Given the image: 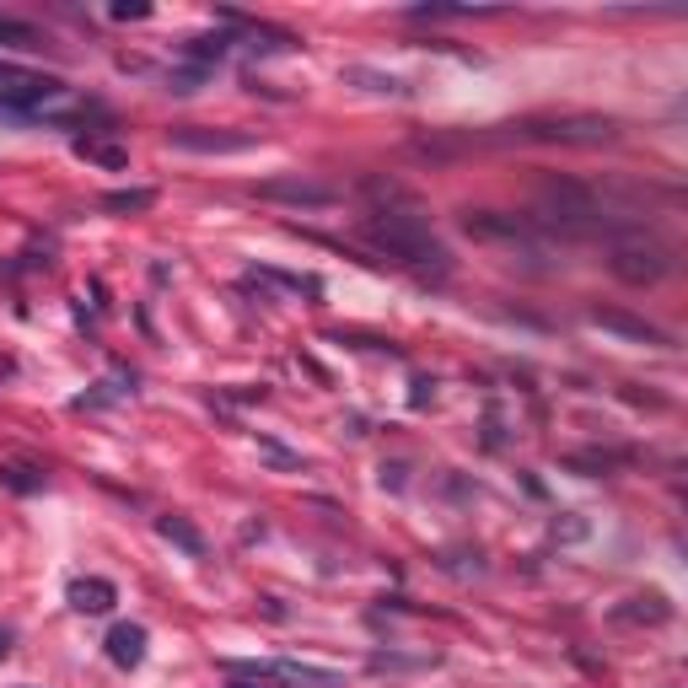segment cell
Returning <instances> with one entry per match:
<instances>
[{"mask_svg":"<svg viewBox=\"0 0 688 688\" xmlns=\"http://www.w3.org/2000/svg\"><path fill=\"white\" fill-rule=\"evenodd\" d=\"M608 269L619 275L624 285H656L672 269V253L662 248L656 237H645V232H629L613 242V258H608Z\"/></svg>","mask_w":688,"mask_h":688,"instance_id":"3957f363","label":"cell"},{"mask_svg":"<svg viewBox=\"0 0 688 688\" xmlns=\"http://www.w3.org/2000/svg\"><path fill=\"white\" fill-rule=\"evenodd\" d=\"M70 602H76V613H108L119 602V586L103 576H81V581H70Z\"/></svg>","mask_w":688,"mask_h":688,"instance_id":"8fae6325","label":"cell"},{"mask_svg":"<svg viewBox=\"0 0 688 688\" xmlns=\"http://www.w3.org/2000/svg\"><path fill=\"white\" fill-rule=\"evenodd\" d=\"M76 151L86 156V162H97V167H108V172H119V167L129 162V156H124L119 146H108V140H86V135L76 140Z\"/></svg>","mask_w":688,"mask_h":688,"instance_id":"9a60e30c","label":"cell"},{"mask_svg":"<svg viewBox=\"0 0 688 688\" xmlns=\"http://www.w3.org/2000/svg\"><path fill=\"white\" fill-rule=\"evenodd\" d=\"M0 484L17 495H33V490H43V473L27 468V463H0Z\"/></svg>","mask_w":688,"mask_h":688,"instance_id":"5bb4252c","label":"cell"},{"mask_svg":"<svg viewBox=\"0 0 688 688\" xmlns=\"http://www.w3.org/2000/svg\"><path fill=\"white\" fill-rule=\"evenodd\" d=\"M156 533H162L167 543H178V549L189 554V559H205V554H210L205 538H199V527L189 522V516H162V522H156Z\"/></svg>","mask_w":688,"mask_h":688,"instance_id":"7c38bea8","label":"cell"},{"mask_svg":"<svg viewBox=\"0 0 688 688\" xmlns=\"http://www.w3.org/2000/svg\"><path fill=\"white\" fill-rule=\"evenodd\" d=\"M11 656V629H0V662Z\"/></svg>","mask_w":688,"mask_h":688,"instance_id":"ffe728a7","label":"cell"},{"mask_svg":"<svg viewBox=\"0 0 688 688\" xmlns=\"http://www.w3.org/2000/svg\"><path fill=\"white\" fill-rule=\"evenodd\" d=\"M226 688H275V678H253V683H248V678H232Z\"/></svg>","mask_w":688,"mask_h":688,"instance_id":"d6986e66","label":"cell"},{"mask_svg":"<svg viewBox=\"0 0 688 688\" xmlns=\"http://www.w3.org/2000/svg\"><path fill=\"white\" fill-rule=\"evenodd\" d=\"M436 656H371V672H409V667H430Z\"/></svg>","mask_w":688,"mask_h":688,"instance_id":"e0dca14e","label":"cell"},{"mask_svg":"<svg viewBox=\"0 0 688 688\" xmlns=\"http://www.w3.org/2000/svg\"><path fill=\"white\" fill-rule=\"evenodd\" d=\"M0 38H6V43H22V49H33V43H38L33 27H27V22H11V17H0Z\"/></svg>","mask_w":688,"mask_h":688,"instance_id":"ac0fdd59","label":"cell"},{"mask_svg":"<svg viewBox=\"0 0 688 688\" xmlns=\"http://www.w3.org/2000/svg\"><path fill=\"white\" fill-rule=\"evenodd\" d=\"M172 151H189V156H237V151H253L258 135L248 129H199V124H183L167 135Z\"/></svg>","mask_w":688,"mask_h":688,"instance_id":"5b68a950","label":"cell"},{"mask_svg":"<svg viewBox=\"0 0 688 688\" xmlns=\"http://www.w3.org/2000/svg\"><path fill=\"white\" fill-rule=\"evenodd\" d=\"M151 189H119V194H108L103 199V210H151Z\"/></svg>","mask_w":688,"mask_h":688,"instance_id":"2e32d148","label":"cell"},{"mask_svg":"<svg viewBox=\"0 0 688 688\" xmlns=\"http://www.w3.org/2000/svg\"><path fill=\"white\" fill-rule=\"evenodd\" d=\"M108 662L124 667V672L146 662V629L140 624H113L108 629Z\"/></svg>","mask_w":688,"mask_h":688,"instance_id":"9c48e42d","label":"cell"},{"mask_svg":"<svg viewBox=\"0 0 688 688\" xmlns=\"http://www.w3.org/2000/svg\"><path fill=\"white\" fill-rule=\"evenodd\" d=\"M258 199H269V205H307V210H323V205H334L339 189H328V183H312V178H264L253 189Z\"/></svg>","mask_w":688,"mask_h":688,"instance_id":"ba28073f","label":"cell"},{"mask_svg":"<svg viewBox=\"0 0 688 688\" xmlns=\"http://www.w3.org/2000/svg\"><path fill=\"white\" fill-rule=\"evenodd\" d=\"M538 226H549V232L581 242V237H629L619 226V215H613L608 205H602L597 189H586V183L576 178H543L538 183Z\"/></svg>","mask_w":688,"mask_h":688,"instance_id":"6da1fadb","label":"cell"},{"mask_svg":"<svg viewBox=\"0 0 688 688\" xmlns=\"http://www.w3.org/2000/svg\"><path fill=\"white\" fill-rule=\"evenodd\" d=\"M339 81L361 86V92H382V97H404V92H409V86L398 81V76H382V70H371V65H344Z\"/></svg>","mask_w":688,"mask_h":688,"instance_id":"4fadbf2b","label":"cell"},{"mask_svg":"<svg viewBox=\"0 0 688 688\" xmlns=\"http://www.w3.org/2000/svg\"><path fill=\"white\" fill-rule=\"evenodd\" d=\"M60 92H65V81H54V76H38V70H22V65H0V108H11V113H33L38 119Z\"/></svg>","mask_w":688,"mask_h":688,"instance_id":"277c9868","label":"cell"},{"mask_svg":"<svg viewBox=\"0 0 688 688\" xmlns=\"http://www.w3.org/2000/svg\"><path fill=\"white\" fill-rule=\"evenodd\" d=\"M361 237L377 253L398 258V264H409V269H420V275H447V269H452L447 242L430 232L425 210H371L366 221H361Z\"/></svg>","mask_w":688,"mask_h":688,"instance_id":"7a4b0ae2","label":"cell"},{"mask_svg":"<svg viewBox=\"0 0 688 688\" xmlns=\"http://www.w3.org/2000/svg\"><path fill=\"white\" fill-rule=\"evenodd\" d=\"M463 232H468L473 242H511V248H527V253H533V221H522V215L468 210V215H463Z\"/></svg>","mask_w":688,"mask_h":688,"instance_id":"8992f818","label":"cell"},{"mask_svg":"<svg viewBox=\"0 0 688 688\" xmlns=\"http://www.w3.org/2000/svg\"><path fill=\"white\" fill-rule=\"evenodd\" d=\"M237 678H275L291 688H339L344 678L328 667H307V662H232Z\"/></svg>","mask_w":688,"mask_h":688,"instance_id":"52a82bcc","label":"cell"},{"mask_svg":"<svg viewBox=\"0 0 688 688\" xmlns=\"http://www.w3.org/2000/svg\"><path fill=\"white\" fill-rule=\"evenodd\" d=\"M592 323H597V328H608V334L640 339V344H667L662 328H656V323H645V318H629V312H608V307H597V312H592Z\"/></svg>","mask_w":688,"mask_h":688,"instance_id":"30bf717a","label":"cell"}]
</instances>
